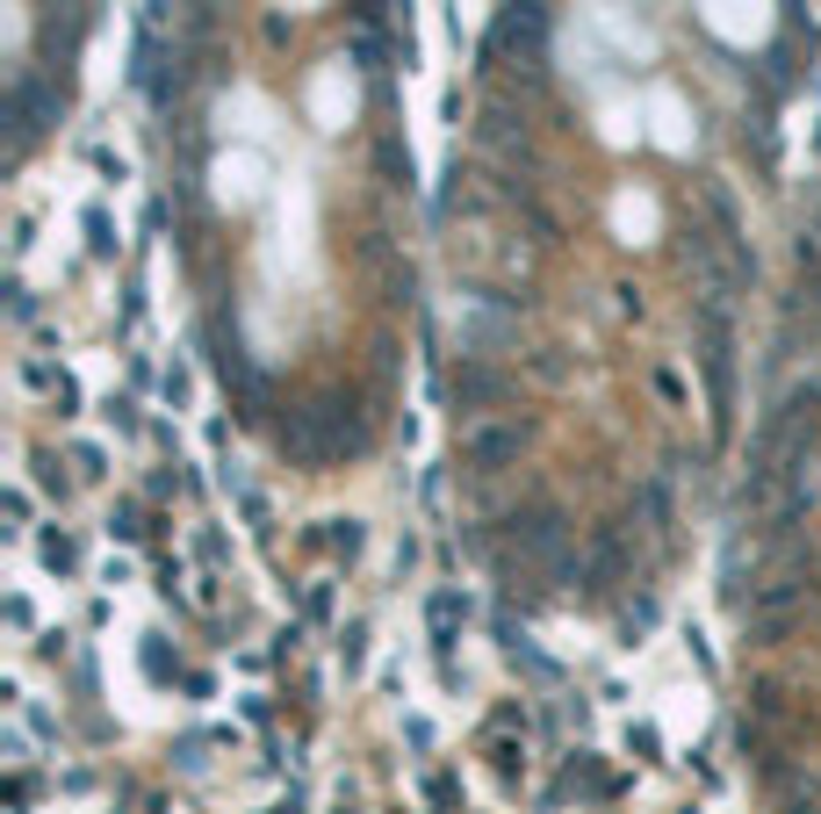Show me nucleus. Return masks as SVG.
<instances>
[{
  "instance_id": "nucleus-1",
  "label": "nucleus",
  "mask_w": 821,
  "mask_h": 814,
  "mask_svg": "<svg viewBox=\"0 0 821 814\" xmlns=\"http://www.w3.org/2000/svg\"><path fill=\"white\" fill-rule=\"evenodd\" d=\"M692 15L728 58H764L778 44V0H692Z\"/></svg>"
}]
</instances>
